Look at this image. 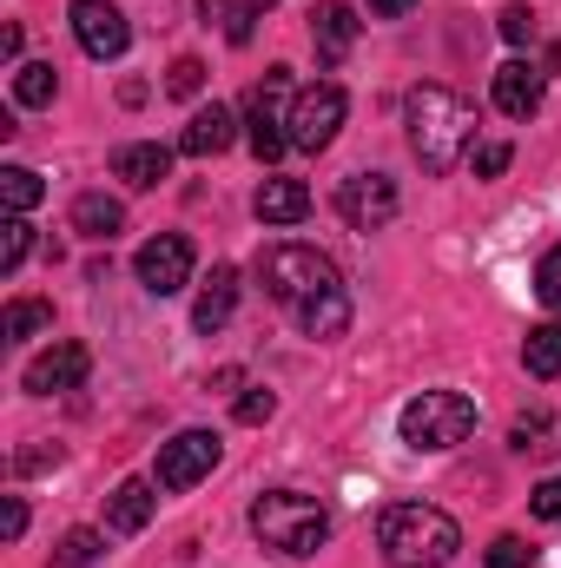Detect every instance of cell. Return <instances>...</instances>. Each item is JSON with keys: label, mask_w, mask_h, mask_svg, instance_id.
<instances>
[{"label": "cell", "mask_w": 561, "mask_h": 568, "mask_svg": "<svg viewBox=\"0 0 561 568\" xmlns=\"http://www.w3.org/2000/svg\"><path fill=\"white\" fill-rule=\"evenodd\" d=\"M404 126H410V152L422 159V172H436V179H449V172L469 165V152H476V106H469L456 87H442V80L410 87Z\"/></svg>", "instance_id": "6da1fadb"}, {"label": "cell", "mask_w": 561, "mask_h": 568, "mask_svg": "<svg viewBox=\"0 0 561 568\" xmlns=\"http://www.w3.org/2000/svg\"><path fill=\"white\" fill-rule=\"evenodd\" d=\"M377 549L390 568H449L462 549V529L436 503H390L377 516Z\"/></svg>", "instance_id": "7a4b0ae2"}, {"label": "cell", "mask_w": 561, "mask_h": 568, "mask_svg": "<svg viewBox=\"0 0 561 568\" xmlns=\"http://www.w3.org/2000/svg\"><path fill=\"white\" fill-rule=\"evenodd\" d=\"M252 529H258L265 549L304 562V556H317V549L330 542V509H324L317 496H304V489H265V496L252 503Z\"/></svg>", "instance_id": "3957f363"}, {"label": "cell", "mask_w": 561, "mask_h": 568, "mask_svg": "<svg viewBox=\"0 0 561 568\" xmlns=\"http://www.w3.org/2000/svg\"><path fill=\"white\" fill-rule=\"evenodd\" d=\"M258 284L278 297L290 317H297L304 304L344 291V272H337L330 252H317V245H290V239H284V245H265V252H258Z\"/></svg>", "instance_id": "277c9868"}, {"label": "cell", "mask_w": 561, "mask_h": 568, "mask_svg": "<svg viewBox=\"0 0 561 568\" xmlns=\"http://www.w3.org/2000/svg\"><path fill=\"white\" fill-rule=\"evenodd\" d=\"M397 429H404L410 449H456V443L476 436V404L462 390H422V397L404 404Z\"/></svg>", "instance_id": "5b68a950"}, {"label": "cell", "mask_w": 561, "mask_h": 568, "mask_svg": "<svg viewBox=\"0 0 561 568\" xmlns=\"http://www.w3.org/2000/svg\"><path fill=\"white\" fill-rule=\"evenodd\" d=\"M284 93H290V67H272L265 87H252V100H245V140L258 152V165H272V159L290 152V106H284Z\"/></svg>", "instance_id": "8992f818"}, {"label": "cell", "mask_w": 561, "mask_h": 568, "mask_svg": "<svg viewBox=\"0 0 561 568\" xmlns=\"http://www.w3.org/2000/svg\"><path fill=\"white\" fill-rule=\"evenodd\" d=\"M218 456H225L218 429H178L172 443H159V469H152V483H159L165 496H185V489H198V483L218 469Z\"/></svg>", "instance_id": "52a82bcc"}, {"label": "cell", "mask_w": 561, "mask_h": 568, "mask_svg": "<svg viewBox=\"0 0 561 568\" xmlns=\"http://www.w3.org/2000/svg\"><path fill=\"white\" fill-rule=\"evenodd\" d=\"M344 113H350V100H344V87H337V80L304 87V93L290 100V145H297V152H324V145L337 140Z\"/></svg>", "instance_id": "ba28073f"}, {"label": "cell", "mask_w": 561, "mask_h": 568, "mask_svg": "<svg viewBox=\"0 0 561 568\" xmlns=\"http://www.w3.org/2000/svg\"><path fill=\"white\" fill-rule=\"evenodd\" d=\"M397 179L390 172H350L344 185H337V219L350 225V232H384L390 219H397Z\"/></svg>", "instance_id": "9c48e42d"}, {"label": "cell", "mask_w": 561, "mask_h": 568, "mask_svg": "<svg viewBox=\"0 0 561 568\" xmlns=\"http://www.w3.org/2000/svg\"><path fill=\"white\" fill-rule=\"evenodd\" d=\"M133 272L152 297H178L185 284H192V239H178V232H159V239H145L140 258H133Z\"/></svg>", "instance_id": "30bf717a"}, {"label": "cell", "mask_w": 561, "mask_h": 568, "mask_svg": "<svg viewBox=\"0 0 561 568\" xmlns=\"http://www.w3.org/2000/svg\"><path fill=\"white\" fill-rule=\"evenodd\" d=\"M86 371H93V357H86V344H53V351H40L27 371H20V384H27V397H67V390H80L86 384Z\"/></svg>", "instance_id": "8fae6325"}, {"label": "cell", "mask_w": 561, "mask_h": 568, "mask_svg": "<svg viewBox=\"0 0 561 568\" xmlns=\"http://www.w3.org/2000/svg\"><path fill=\"white\" fill-rule=\"evenodd\" d=\"M73 40L93 60H120L133 47V27H126V13L113 0H73Z\"/></svg>", "instance_id": "7c38bea8"}, {"label": "cell", "mask_w": 561, "mask_h": 568, "mask_svg": "<svg viewBox=\"0 0 561 568\" xmlns=\"http://www.w3.org/2000/svg\"><path fill=\"white\" fill-rule=\"evenodd\" d=\"M542 93H549V73H542L536 60H502L496 80H489V100H496V113H509V120H536V113H542Z\"/></svg>", "instance_id": "4fadbf2b"}, {"label": "cell", "mask_w": 561, "mask_h": 568, "mask_svg": "<svg viewBox=\"0 0 561 568\" xmlns=\"http://www.w3.org/2000/svg\"><path fill=\"white\" fill-rule=\"evenodd\" d=\"M232 140H238V133H232V106H218V100H212V106H198V113L185 120L178 152H185V159H218Z\"/></svg>", "instance_id": "5bb4252c"}, {"label": "cell", "mask_w": 561, "mask_h": 568, "mask_svg": "<svg viewBox=\"0 0 561 568\" xmlns=\"http://www.w3.org/2000/svg\"><path fill=\"white\" fill-rule=\"evenodd\" d=\"M152 509H159V483H145V476L120 483L113 503H106V536H140L152 523Z\"/></svg>", "instance_id": "9a60e30c"}, {"label": "cell", "mask_w": 561, "mask_h": 568, "mask_svg": "<svg viewBox=\"0 0 561 568\" xmlns=\"http://www.w3.org/2000/svg\"><path fill=\"white\" fill-rule=\"evenodd\" d=\"M232 311H238V272H232V265H212V278H205L198 304H192V324L212 337V331L232 324Z\"/></svg>", "instance_id": "2e32d148"}, {"label": "cell", "mask_w": 561, "mask_h": 568, "mask_svg": "<svg viewBox=\"0 0 561 568\" xmlns=\"http://www.w3.org/2000/svg\"><path fill=\"white\" fill-rule=\"evenodd\" d=\"M165 172H172V152H165V145H152V140H133V145H120V152H113V179H126L133 192H152Z\"/></svg>", "instance_id": "e0dca14e"}, {"label": "cell", "mask_w": 561, "mask_h": 568, "mask_svg": "<svg viewBox=\"0 0 561 568\" xmlns=\"http://www.w3.org/2000/svg\"><path fill=\"white\" fill-rule=\"evenodd\" d=\"M310 40H317L324 60H344V53L357 47V13H350L344 0H324V7L310 13Z\"/></svg>", "instance_id": "ac0fdd59"}, {"label": "cell", "mask_w": 561, "mask_h": 568, "mask_svg": "<svg viewBox=\"0 0 561 568\" xmlns=\"http://www.w3.org/2000/svg\"><path fill=\"white\" fill-rule=\"evenodd\" d=\"M272 7H278V0H198V13H205V20H218L232 47H245V40L258 33V20H265Z\"/></svg>", "instance_id": "d6986e66"}, {"label": "cell", "mask_w": 561, "mask_h": 568, "mask_svg": "<svg viewBox=\"0 0 561 568\" xmlns=\"http://www.w3.org/2000/svg\"><path fill=\"white\" fill-rule=\"evenodd\" d=\"M509 449L516 456H561V417L555 410H529V417H516V429H509Z\"/></svg>", "instance_id": "ffe728a7"}, {"label": "cell", "mask_w": 561, "mask_h": 568, "mask_svg": "<svg viewBox=\"0 0 561 568\" xmlns=\"http://www.w3.org/2000/svg\"><path fill=\"white\" fill-rule=\"evenodd\" d=\"M126 225V205L120 199H106V192H80L73 199V232L80 239H113Z\"/></svg>", "instance_id": "44dd1931"}, {"label": "cell", "mask_w": 561, "mask_h": 568, "mask_svg": "<svg viewBox=\"0 0 561 568\" xmlns=\"http://www.w3.org/2000/svg\"><path fill=\"white\" fill-rule=\"evenodd\" d=\"M304 212H310V192H304L297 179H265V185H258V219H265V225H297Z\"/></svg>", "instance_id": "7402d4cb"}, {"label": "cell", "mask_w": 561, "mask_h": 568, "mask_svg": "<svg viewBox=\"0 0 561 568\" xmlns=\"http://www.w3.org/2000/svg\"><path fill=\"white\" fill-rule=\"evenodd\" d=\"M522 371L542 377V384H555L561 377V324H536V331L522 337Z\"/></svg>", "instance_id": "603a6c76"}, {"label": "cell", "mask_w": 561, "mask_h": 568, "mask_svg": "<svg viewBox=\"0 0 561 568\" xmlns=\"http://www.w3.org/2000/svg\"><path fill=\"white\" fill-rule=\"evenodd\" d=\"M53 93H60L53 60H20L13 67V106H53Z\"/></svg>", "instance_id": "cb8c5ba5"}, {"label": "cell", "mask_w": 561, "mask_h": 568, "mask_svg": "<svg viewBox=\"0 0 561 568\" xmlns=\"http://www.w3.org/2000/svg\"><path fill=\"white\" fill-rule=\"evenodd\" d=\"M47 324H53V304H40V297H13L7 317H0V337L20 344V337H33V331H47Z\"/></svg>", "instance_id": "d4e9b609"}, {"label": "cell", "mask_w": 561, "mask_h": 568, "mask_svg": "<svg viewBox=\"0 0 561 568\" xmlns=\"http://www.w3.org/2000/svg\"><path fill=\"white\" fill-rule=\"evenodd\" d=\"M0 199H7V212H33V205L47 199V185H40V172H27V165H0Z\"/></svg>", "instance_id": "484cf974"}, {"label": "cell", "mask_w": 561, "mask_h": 568, "mask_svg": "<svg viewBox=\"0 0 561 568\" xmlns=\"http://www.w3.org/2000/svg\"><path fill=\"white\" fill-rule=\"evenodd\" d=\"M100 556H106V536H100V529H73V536L60 542L53 568H93Z\"/></svg>", "instance_id": "4316f807"}, {"label": "cell", "mask_w": 561, "mask_h": 568, "mask_svg": "<svg viewBox=\"0 0 561 568\" xmlns=\"http://www.w3.org/2000/svg\"><path fill=\"white\" fill-rule=\"evenodd\" d=\"M27 252H33V225L13 212V219L0 225V272H20V265H27Z\"/></svg>", "instance_id": "83f0119b"}, {"label": "cell", "mask_w": 561, "mask_h": 568, "mask_svg": "<svg viewBox=\"0 0 561 568\" xmlns=\"http://www.w3.org/2000/svg\"><path fill=\"white\" fill-rule=\"evenodd\" d=\"M482 568H536V549H529L522 536H496V542L482 549Z\"/></svg>", "instance_id": "f1b7e54d"}, {"label": "cell", "mask_w": 561, "mask_h": 568, "mask_svg": "<svg viewBox=\"0 0 561 568\" xmlns=\"http://www.w3.org/2000/svg\"><path fill=\"white\" fill-rule=\"evenodd\" d=\"M509 159H516V145H509V140H482L476 152H469V172H476V179H502V172H509Z\"/></svg>", "instance_id": "f546056e"}, {"label": "cell", "mask_w": 561, "mask_h": 568, "mask_svg": "<svg viewBox=\"0 0 561 568\" xmlns=\"http://www.w3.org/2000/svg\"><path fill=\"white\" fill-rule=\"evenodd\" d=\"M536 297L561 317V245H549V252H542V265H536Z\"/></svg>", "instance_id": "4dcf8cb0"}, {"label": "cell", "mask_w": 561, "mask_h": 568, "mask_svg": "<svg viewBox=\"0 0 561 568\" xmlns=\"http://www.w3.org/2000/svg\"><path fill=\"white\" fill-rule=\"evenodd\" d=\"M496 27H502V40H509V47H529V40H536V7H502V20H496Z\"/></svg>", "instance_id": "1f68e13d"}, {"label": "cell", "mask_w": 561, "mask_h": 568, "mask_svg": "<svg viewBox=\"0 0 561 568\" xmlns=\"http://www.w3.org/2000/svg\"><path fill=\"white\" fill-rule=\"evenodd\" d=\"M205 87V67L198 60H172V73H165V93H178V100H192Z\"/></svg>", "instance_id": "d6a6232c"}, {"label": "cell", "mask_w": 561, "mask_h": 568, "mask_svg": "<svg viewBox=\"0 0 561 568\" xmlns=\"http://www.w3.org/2000/svg\"><path fill=\"white\" fill-rule=\"evenodd\" d=\"M272 410H278V397H272L265 384H252V390L238 397V424H272Z\"/></svg>", "instance_id": "836d02e7"}, {"label": "cell", "mask_w": 561, "mask_h": 568, "mask_svg": "<svg viewBox=\"0 0 561 568\" xmlns=\"http://www.w3.org/2000/svg\"><path fill=\"white\" fill-rule=\"evenodd\" d=\"M529 509H536L542 523H555V529H561V476H549V483H536V496H529Z\"/></svg>", "instance_id": "e575fe53"}, {"label": "cell", "mask_w": 561, "mask_h": 568, "mask_svg": "<svg viewBox=\"0 0 561 568\" xmlns=\"http://www.w3.org/2000/svg\"><path fill=\"white\" fill-rule=\"evenodd\" d=\"M0 536H7V542L27 536V503H20V496H7V509H0Z\"/></svg>", "instance_id": "d590c367"}, {"label": "cell", "mask_w": 561, "mask_h": 568, "mask_svg": "<svg viewBox=\"0 0 561 568\" xmlns=\"http://www.w3.org/2000/svg\"><path fill=\"white\" fill-rule=\"evenodd\" d=\"M417 0H370V13H384V20H397V13H410Z\"/></svg>", "instance_id": "8d00e7d4"}]
</instances>
